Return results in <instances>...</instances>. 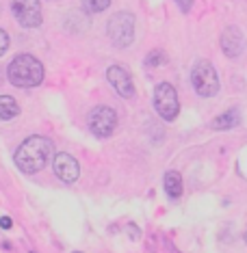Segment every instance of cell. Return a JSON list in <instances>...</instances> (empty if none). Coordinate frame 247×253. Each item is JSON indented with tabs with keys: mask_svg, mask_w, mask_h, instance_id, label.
<instances>
[{
	"mask_svg": "<svg viewBox=\"0 0 247 253\" xmlns=\"http://www.w3.org/2000/svg\"><path fill=\"white\" fill-rule=\"evenodd\" d=\"M7 76H9V83L16 84V87H22V89L37 87L44 80V65L33 54H18L9 63Z\"/></svg>",
	"mask_w": 247,
	"mask_h": 253,
	"instance_id": "obj_2",
	"label": "cell"
},
{
	"mask_svg": "<svg viewBox=\"0 0 247 253\" xmlns=\"http://www.w3.org/2000/svg\"><path fill=\"white\" fill-rule=\"evenodd\" d=\"M0 84H2V72H0Z\"/></svg>",
	"mask_w": 247,
	"mask_h": 253,
	"instance_id": "obj_19",
	"label": "cell"
},
{
	"mask_svg": "<svg viewBox=\"0 0 247 253\" xmlns=\"http://www.w3.org/2000/svg\"><path fill=\"white\" fill-rule=\"evenodd\" d=\"M52 151H54V145L48 136L35 134V136H28L26 141H22V145L16 149L13 160H16L18 169L24 171V173H37V171H42L46 167Z\"/></svg>",
	"mask_w": 247,
	"mask_h": 253,
	"instance_id": "obj_1",
	"label": "cell"
},
{
	"mask_svg": "<svg viewBox=\"0 0 247 253\" xmlns=\"http://www.w3.org/2000/svg\"><path fill=\"white\" fill-rule=\"evenodd\" d=\"M107 78L109 83L115 87V91H117L122 98L130 100L135 95V84H133V78H130V74L126 72L124 67H119V65H113V67H109L107 72Z\"/></svg>",
	"mask_w": 247,
	"mask_h": 253,
	"instance_id": "obj_9",
	"label": "cell"
},
{
	"mask_svg": "<svg viewBox=\"0 0 247 253\" xmlns=\"http://www.w3.org/2000/svg\"><path fill=\"white\" fill-rule=\"evenodd\" d=\"M163 184H165V190L171 199H178L182 195V175L178 171H167L163 178Z\"/></svg>",
	"mask_w": 247,
	"mask_h": 253,
	"instance_id": "obj_11",
	"label": "cell"
},
{
	"mask_svg": "<svg viewBox=\"0 0 247 253\" xmlns=\"http://www.w3.org/2000/svg\"><path fill=\"white\" fill-rule=\"evenodd\" d=\"M243 45H245V39L239 28L228 26L224 30V35H221V50H224L225 57H230V59L239 57L243 52Z\"/></svg>",
	"mask_w": 247,
	"mask_h": 253,
	"instance_id": "obj_10",
	"label": "cell"
},
{
	"mask_svg": "<svg viewBox=\"0 0 247 253\" xmlns=\"http://www.w3.org/2000/svg\"><path fill=\"white\" fill-rule=\"evenodd\" d=\"M239 121H241V115H239V110H225L224 115H219L215 121H213V128L215 130H230V128H234V126H239Z\"/></svg>",
	"mask_w": 247,
	"mask_h": 253,
	"instance_id": "obj_13",
	"label": "cell"
},
{
	"mask_svg": "<svg viewBox=\"0 0 247 253\" xmlns=\"http://www.w3.org/2000/svg\"><path fill=\"white\" fill-rule=\"evenodd\" d=\"M11 219H9V216H0V227H2V230H11Z\"/></svg>",
	"mask_w": 247,
	"mask_h": 253,
	"instance_id": "obj_18",
	"label": "cell"
},
{
	"mask_svg": "<svg viewBox=\"0 0 247 253\" xmlns=\"http://www.w3.org/2000/svg\"><path fill=\"white\" fill-rule=\"evenodd\" d=\"M165 61H167V54L163 52V50H152V52L145 57V65H150V67H158V65H163Z\"/></svg>",
	"mask_w": 247,
	"mask_h": 253,
	"instance_id": "obj_15",
	"label": "cell"
},
{
	"mask_svg": "<svg viewBox=\"0 0 247 253\" xmlns=\"http://www.w3.org/2000/svg\"><path fill=\"white\" fill-rule=\"evenodd\" d=\"M89 130L100 139H107L117 130V113L109 106H95L89 113Z\"/></svg>",
	"mask_w": 247,
	"mask_h": 253,
	"instance_id": "obj_6",
	"label": "cell"
},
{
	"mask_svg": "<svg viewBox=\"0 0 247 253\" xmlns=\"http://www.w3.org/2000/svg\"><path fill=\"white\" fill-rule=\"evenodd\" d=\"M176 4L180 7V11L182 13H189L191 7H193V0H176Z\"/></svg>",
	"mask_w": 247,
	"mask_h": 253,
	"instance_id": "obj_17",
	"label": "cell"
},
{
	"mask_svg": "<svg viewBox=\"0 0 247 253\" xmlns=\"http://www.w3.org/2000/svg\"><path fill=\"white\" fill-rule=\"evenodd\" d=\"M111 0H83V9L87 13H102L104 9H109Z\"/></svg>",
	"mask_w": 247,
	"mask_h": 253,
	"instance_id": "obj_14",
	"label": "cell"
},
{
	"mask_svg": "<svg viewBox=\"0 0 247 253\" xmlns=\"http://www.w3.org/2000/svg\"><path fill=\"white\" fill-rule=\"evenodd\" d=\"M20 115V106L16 102V98L11 95H0V119L2 121H9L13 117Z\"/></svg>",
	"mask_w": 247,
	"mask_h": 253,
	"instance_id": "obj_12",
	"label": "cell"
},
{
	"mask_svg": "<svg viewBox=\"0 0 247 253\" xmlns=\"http://www.w3.org/2000/svg\"><path fill=\"white\" fill-rule=\"evenodd\" d=\"M154 106L165 121L176 119V115L180 110V102H178V93H176V89L169 83H160L154 89Z\"/></svg>",
	"mask_w": 247,
	"mask_h": 253,
	"instance_id": "obj_5",
	"label": "cell"
},
{
	"mask_svg": "<svg viewBox=\"0 0 247 253\" xmlns=\"http://www.w3.org/2000/svg\"><path fill=\"white\" fill-rule=\"evenodd\" d=\"M52 169H54V173H57V178L61 180V182H65V184H74V182L80 178V165H78V160L74 158V156L65 154V151H61V154L54 156Z\"/></svg>",
	"mask_w": 247,
	"mask_h": 253,
	"instance_id": "obj_8",
	"label": "cell"
},
{
	"mask_svg": "<svg viewBox=\"0 0 247 253\" xmlns=\"http://www.w3.org/2000/svg\"><path fill=\"white\" fill-rule=\"evenodd\" d=\"M191 83L202 98H210L219 91V76L208 61H198L191 69Z\"/></svg>",
	"mask_w": 247,
	"mask_h": 253,
	"instance_id": "obj_4",
	"label": "cell"
},
{
	"mask_svg": "<svg viewBox=\"0 0 247 253\" xmlns=\"http://www.w3.org/2000/svg\"><path fill=\"white\" fill-rule=\"evenodd\" d=\"M7 48H9V35L4 33L2 28H0V57L7 52Z\"/></svg>",
	"mask_w": 247,
	"mask_h": 253,
	"instance_id": "obj_16",
	"label": "cell"
},
{
	"mask_svg": "<svg viewBox=\"0 0 247 253\" xmlns=\"http://www.w3.org/2000/svg\"><path fill=\"white\" fill-rule=\"evenodd\" d=\"M109 39L117 48H128L135 42V15L130 11H117L109 20Z\"/></svg>",
	"mask_w": 247,
	"mask_h": 253,
	"instance_id": "obj_3",
	"label": "cell"
},
{
	"mask_svg": "<svg viewBox=\"0 0 247 253\" xmlns=\"http://www.w3.org/2000/svg\"><path fill=\"white\" fill-rule=\"evenodd\" d=\"M11 9L22 26L37 28L42 24V2L39 0H11Z\"/></svg>",
	"mask_w": 247,
	"mask_h": 253,
	"instance_id": "obj_7",
	"label": "cell"
}]
</instances>
